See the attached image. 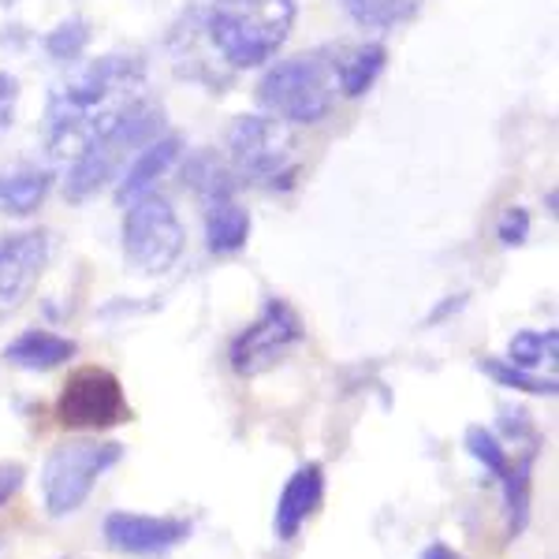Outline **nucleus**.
I'll return each instance as SVG.
<instances>
[{"label":"nucleus","instance_id":"16","mask_svg":"<svg viewBox=\"0 0 559 559\" xmlns=\"http://www.w3.org/2000/svg\"><path fill=\"white\" fill-rule=\"evenodd\" d=\"M329 60H332V79H336V94L355 102V97H366L377 79H381V71L388 64V49L381 41H362L332 52Z\"/></svg>","mask_w":559,"mask_h":559},{"label":"nucleus","instance_id":"17","mask_svg":"<svg viewBox=\"0 0 559 559\" xmlns=\"http://www.w3.org/2000/svg\"><path fill=\"white\" fill-rule=\"evenodd\" d=\"M250 228H254L250 210L236 194L205 202V247H210V254L231 258V254H239V250H247Z\"/></svg>","mask_w":559,"mask_h":559},{"label":"nucleus","instance_id":"15","mask_svg":"<svg viewBox=\"0 0 559 559\" xmlns=\"http://www.w3.org/2000/svg\"><path fill=\"white\" fill-rule=\"evenodd\" d=\"M0 355H4L8 366L23 369V373H52V369L68 366L79 355V344L52 329H23L15 340H8Z\"/></svg>","mask_w":559,"mask_h":559},{"label":"nucleus","instance_id":"22","mask_svg":"<svg viewBox=\"0 0 559 559\" xmlns=\"http://www.w3.org/2000/svg\"><path fill=\"white\" fill-rule=\"evenodd\" d=\"M336 4L366 31H392L418 15V0H336Z\"/></svg>","mask_w":559,"mask_h":559},{"label":"nucleus","instance_id":"7","mask_svg":"<svg viewBox=\"0 0 559 559\" xmlns=\"http://www.w3.org/2000/svg\"><path fill=\"white\" fill-rule=\"evenodd\" d=\"M120 242H123V261H128L131 273L157 280L179 265V258L187 250V231L179 224L173 202L150 191L123 205Z\"/></svg>","mask_w":559,"mask_h":559},{"label":"nucleus","instance_id":"11","mask_svg":"<svg viewBox=\"0 0 559 559\" xmlns=\"http://www.w3.org/2000/svg\"><path fill=\"white\" fill-rule=\"evenodd\" d=\"M52 242L49 231L26 228L0 239V321L12 318L20 306L31 299L38 280L49 265Z\"/></svg>","mask_w":559,"mask_h":559},{"label":"nucleus","instance_id":"4","mask_svg":"<svg viewBox=\"0 0 559 559\" xmlns=\"http://www.w3.org/2000/svg\"><path fill=\"white\" fill-rule=\"evenodd\" d=\"M160 128H165V108L153 102V97L142 94L139 102H131V108L116 120V128L108 131L102 142H94L83 157L71 160L68 179H64L68 202L83 205L94 194H102L108 183H116L123 168H128V160L146 146V142L157 139Z\"/></svg>","mask_w":559,"mask_h":559},{"label":"nucleus","instance_id":"27","mask_svg":"<svg viewBox=\"0 0 559 559\" xmlns=\"http://www.w3.org/2000/svg\"><path fill=\"white\" fill-rule=\"evenodd\" d=\"M26 485V466L15 463V459H0V508L15 500Z\"/></svg>","mask_w":559,"mask_h":559},{"label":"nucleus","instance_id":"32","mask_svg":"<svg viewBox=\"0 0 559 559\" xmlns=\"http://www.w3.org/2000/svg\"><path fill=\"white\" fill-rule=\"evenodd\" d=\"M60 559H79V556H60Z\"/></svg>","mask_w":559,"mask_h":559},{"label":"nucleus","instance_id":"10","mask_svg":"<svg viewBox=\"0 0 559 559\" xmlns=\"http://www.w3.org/2000/svg\"><path fill=\"white\" fill-rule=\"evenodd\" d=\"M194 522L183 515H146V511H108L102 522L105 548L128 559H165L183 548Z\"/></svg>","mask_w":559,"mask_h":559},{"label":"nucleus","instance_id":"19","mask_svg":"<svg viewBox=\"0 0 559 559\" xmlns=\"http://www.w3.org/2000/svg\"><path fill=\"white\" fill-rule=\"evenodd\" d=\"M183 187H191L198 198L213 202V198L236 194L239 179L228 168V160H221L216 153H194V157L183 165Z\"/></svg>","mask_w":559,"mask_h":559},{"label":"nucleus","instance_id":"5","mask_svg":"<svg viewBox=\"0 0 559 559\" xmlns=\"http://www.w3.org/2000/svg\"><path fill=\"white\" fill-rule=\"evenodd\" d=\"M254 97L261 112L284 120L287 128H313L332 112V102H336L332 60L324 52H299V57L265 64Z\"/></svg>","mask_w":559,"mask_h":559},{"label":"nucleus","instance_id":"23","mask_svg":"<svg viewBox=\"0 0 559 559\" xmlns=\"http://www.w3.org/2000/svg\"><path fill=\"white\" fill-rule=\"evenodd\" d=\"M463 448H466V455H471L474 463L489 474V481H496V485H500V477L511 471V459H515L511 455V448L503 444L489 426H466Z\"/></svg>","mask_w":559,"mask_h":559},{"label":"nucleus","instance_id":"30","mask_svg":"<svg viewBox=\"0 0 559 559\" xmlns=\"http://www.w3.org/2000/svg\"><path fill=\"white\" fill-rule=\"evenodd\" d=\"M418 559H466V556H463V552H455V548H452V545H444V540H437V545H429Z\"/></svg>","mask_w":559,"mask_h":559},{"label":"nucleus","instance_id":"33","mask_svg":"<svg viewBox=\"0 0 559 559\" xmlns=\"http://www.w3.org/2000/svg\"><path fill=\"white\" fill-rule=\"evenodd\" d=\"M0 4H12V0H0Z\"/></svg>","mask_w":559,"mask_h":559},{"label":"nucleus","instance_id":"2","mask_svg":"<svg viewBox=\"0 0 559 559\" xmlns=\"http://www.w3.org/2000/svg\"><path fill=\"white\" fill-rule=\"evenodd\" d=\"M198 31L228 71H254L276 60L295 26V0H205Z\"/></svg>","mask_w":559,"mask_h":559},{"label":"nucleus","instance_id":"9","mask_svg":"<svg viewBox=\"0 0 559 559\" xmlns=\"http://www.w3.org/2000/svg\"><path fill=\"white\" fill-rule=\"evenodd\" d=\"M306 340V324L287 299L269 295L265 306L258 310V318L236 332V340L228 344V366L231 373L250 381V377L269 373L273 366L284 362L287 350H295Z\"/></svg>","mask_w":559,"mask_h":559},{"label":"nucleus","instance_id":"24","mask_svg":"<svg viewBox=\"0 0 559 559\" xmlns=\"http://www.w3.org/2000/svg\"><path fill=\"white\" fill-rule=\"evenodd\" d=\"M41 45L57 64H75V60H83V52L90 49V20L71 15V20L52 26Z\"/></svg>","mask_w":559,"mask_h":559},{"label":"nucleus","instance_id":"1","mask_svg":"<svg viewBox=\"0 0 559 559\" xmlns=\"http://www.w3.org/2000/svg\"><path fill=\"white\" fill-rule=\"evenodd\" d=\"M146 90V60L139 52H108L60 83L45 102V150L52 160H75L116 128Z\"/></svg>","mask_w":559,"mask_h":559},{"label":"nucleus","instance_id":"13","mask_svg":"<svg viewBox=\"0 0 559 559\" xmlns=\"http://www.w3.org/2000/svg\"><path fill=\"white\" fill-rule=\"evenodd\" d=\"M179 153H183V139H179V134H157L153 142H146V146L128 160L120 179H116V187H112L116 205H128L134 198L150 194L153 187H157V179H165L173 173Z\"/></svg>","mask_w":559,"mask_h":559},{"label":"nucleus","instance_id":"28","mask_svg":"<svg viewBox=\"0 0 559 559\" xmlns=\"http://www.w3.org/2000/svg\"><path fill=\"white\" fill-rule=\"evenodd\" d=\"M466 299H471V295H466V292H459V295H448V299L440 302L437 310H432L429 318H426V329H432V324H444L448 318H452V313H459V310H463V306H466Z\"/></svg>","mask_w":559,"mask_h":559},{"label":"nucleus","instance_id":"12","mask_svg":"<svg viewBox=\"0 0 559 559\" xmlns=\"http://www.w3.org/2000/svg\"><path fill=\"white\" fill-rule=\"evenodd\" d=\"M324 489H329V477H324L321 463L310 459V463L295 466L292 477H287L284 489L276 496V508H273V534L280 545H292V540L310 526L313 515H318L321 503H324Z\"/></svg>","mask_w":559,"mask_h":559},{"label":"nucleus","instance_id":"6","mask_svg":"<svg viewBox=\"0 0 559 559\" xmlns=\"http://www.w3.org/2000/svg\"><path fill=\"white\" fill-rule=\"evenodd\" d=\"M228 168L239 183H254L265 191H292L299 183L295 134L284 120L269 112L236 116L228 128Z\"/></svg>","mask_w":559,"mask_h":559},{"label":"nucleus","instance_id":"3","mask_svg":"<svg viewBox=\"0 0 559 559\" xmlns=\"http://www.w3.org/2000/svg\"><path fill=\"white\" fill-rule=\"evenodd\" d=\"M123 455H128V444L102 440L97 432H75V437L52 444L38 474L41 511L49 519H71L75 511H83L97 481L108 471H116Z\"/></svg>","mask_w":559,"mask_h":559},{"label":"nucleus","instance_id":"14","mask_svg":"<svg viewBox=\"0 0 559 559\" xmlns=\"http://www.w3.org/2000/svg\"><path fill=\"white\" fill-rule=\"evenodd\" d=\"M545 448H515L511 471L500 477L503 492V540H519L526 534L530 515H534V471Z\"/></svg>","mask_w":559,"mask_h":559},{"label":"nucleus","instance_id":"31","mask_svg":"<svg viewBox=\"0 0 559 559\" xmlns=\"http://www.w3.org/2000/svg\"><path fill=\"white\" fill-rule=\"evenodd\" d=\"M0 548H4V534H0Z\"/></svg>","mask_w":559,"mask_h":559},{"label":"nucleus","instance_id":"8","mask_svg":"<svg viewBox=\"0 0 559 559\" xmlns=\"http://www.w3.org/2000/svg\"><path fill=\"white\" fill-rule=\"evenodd\" d=\"M60 429L68 432H108L123 421L134 418L123 384L112 369L105 366H79L75 373H68V381L60 384L57 407H52Z\"/></svg>","mask_w":559,"mask_h":559},{"label":"nucleus","instance_id":"25","mask_svg":"<svg viewBox=\"0 0 559 559\" xmlns=\"http://www.w3.org/2000/svg\"><path fill=\"white\" fill-rule=\"evenodd\" d=\"M492 432L508 448H545V437H540V429L534 426L530 411H522V407H500V418H496Z\"/></svg>","mask_w":559,"mask_h":559},{"label":"nucleus","instance_id":"20","mask_svg":"<svg viewBox=\"0 0 559 559\" xmlns=\"http://www.w3.org/2000/svg\"><path fill=\"white\" fill-rule=\"evenodd\" d=\"M503 358L519 369H530V373H537V369H545V366L552 369L559 358V332L556 329H522L508 340V355Z\"/></svg>","mask_w":559,"mask_h":559},{"label":"nucleus","instance_id":"21","mask_svg":"<svg viewBox=\"0 0 559 559\" xmlns=\"http://www.w3.org/2000/svg\"><path fill=\"white\" fill-rule=\"evenodd\" d=\"M477 369L496 384V388H508V392H522V395H545L552 400L559 392L556 377H545V373H530V369H519L511 366L508 358H496V355H485L477 358Z\"/></svg>","mask_w":559,"mask_h":559},{"label":"nucleus","instance_id":"26","mask_svg":"<svg viewBox=\"0 0 559 559\" xmlns=\"http://www.w3.org/2000/svg\"><path fill=\"white\" fill-rule=\"evenodd\" d=\"M530 228H534L530 210H522V205H508V210L500 213V221H496V239H500V247H508V250L526 247Z\"/></svg>","mask_w":559,"mask_h":559},{"label":"nucleus","instance_id":"29","mask_svg":"<svg viewBox=\"0 0 559 559\" xmlns=\"http://www.w3.org/2000/svg\"><path fill=\"white\" fill-rule=\"evenodd\" d=\"M15 94H20V83H15V75L0 71V112H4V108H12Z\"/></svg>","mask_w":559,"mask_h":559},{"label":"nucleus","instance_id":"18","mask_svg":"<svg viewBox=\"0 0 559 559\" xmlns=\"http://www.w3.org/2000/svg\"><path fill=\"white\" fill-rule=\"evenodd\" d=\"M57 176L49 168L38 165H20L0 173V213L4 216H34L45 205V198L52 194Z\"/></svg>","mask_w":559,"mask_h":559}]
</instances>
